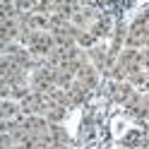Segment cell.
Listing matches in <instances>:
<instances>
[{"mask_svg":"<svg viewBox=\"0 0 149 149\" xmlns=\"http://www.w3.org/2000/svg\"><path fill=\"white\" fill-rule=\"evenodd\" d=\"M26 48H29V53L34 55V58L43 60V58H48V55L53 53V48H55V39H53L51 31H36V34L31 36V41L26 43Z\"/></svg>","mask_w":149,"mask_h":149,"instance_id":"obj_1","label":"cell"},{"mask_svg":"<svg viewBox=\"0 0 149 149\" xmlns=\"http://www.w3.org/2000/svg\"><path fill=\"white\" fill-rule=\"evenodd\" d=\"M89 60L91 65L99 70V74H111V70H113V65L118 58H113L106 48H101V46H94V48H89Z\"/></svg>","mask_w":149,"mask_h":149,"instance_id":"obj_2","label":"cell"},{"mask_svg":"<svg viewBox=\"0 0 149 149\" xmlns=\"http://www.w3.org/2000/svg\"><path fill=\"white\" fill-rule=\"evenodd\" d=\"M46 104H48V99H46V94H39V91H29L22 101H19V106H22V113L24 116H43V111H46Z\"/></svg>","mask_w":149,"mask_h":149,"instance_id":"obj_3","label":"cell"},{"mask_svg":"<svg viewBox=\"0 0 149 149\" xmlns=\"http://www.w3.org/2000/svg\"><path fill=\"white\" fill-rule=\"evenodd\" d=\"M99 17H101V15H99V10H96V7L91 5V3H87V5H82L79 10H77V15L72 17V22L77 24L82 31H89L91 26H94V22L99 19Z\"/></svg>","mask_w":149,"mask_h":149,"instance_id":"obj_4","label":"cell"},{"mask_svg":"<svg viewBox=\"0 0 149 149\" xmlns=\"http://www.w3.org/2000/svg\"><path fill=\"white\" fill-rule=\"evenodd\" d=\"M22 125L29 137H43L51 127V123L43 116H22Z\"/></svg>","mask_w":149,"mask_h":149,"instance_id":"obj_5","label":"cell"},{"mask_svg":"<svg viewBox=\"0 0 149 149\" xmlns=\"http://www.w3.org/2000/svg\"><path fill=\"white\" fill-rule=\"evenodd\" d=\"M118 65L125 70V74L135 72V70H142V60H139V51L137 48H125L118 53Z\"/></svg>","mask_w":149,"mask_h":149,"instance_id":"obj_6","label":"cell"},{"mask_svg":"<svg viewBox=\"0 0 149 149\" xmlns=\"http://www.w3.org/2000/svg\"><path fill=\"white\" fill-rule=\"evenodd\" d=\"M132 96H135V87L130 84V82H113V84H111V99H113L116 104L125 106Z\"/></svg>","mask_w":149,"mask_h":149,"instance_id":"obj_7","label":"cell"},{"mask_svg":"<svg viewBox=\"0 0 149 149\" xmlns=\"http://www.w3.org/2000/svg\"><path fill=\"white\" fill-rule=\"evenodd\" d=\"M74 79H79L82 84L89 87V89H96V87H99V70H96L91 63H87V65H82V68L77 70Z\"/></svg>","mask_w":149,"mask_h":149,"instance_id":"obj_8","label":"cell"},{"mask_svg":"<svg viewBox=\"0 0 149 149\" xmlns=\"http://www.w3.org/2000/svg\"><path fill=\"white\" fill-rule=\"evenodd\" d=\"M82 7L79 0H53V15H60L65 19H72Z\"/></svg>","mask_w":149,"mask_h":149,"instance_id":"obj_9","label":"cell"},{"mask_svg":"<svg viewBox=\"0 0 149 149\" xmlns=\"http://www.w3.org/2000/svg\"><path fill=\"white\" fill-rule=\"evenodd\" d=\"M89 91H91V89H89V87H84L79 79H74L72 84L68 87V94H70V99H72V104H74V106L84 104V101L89 99Z\"/></svg>","mask_w":149,"mask_h":149,"instance_id":"obj_10","label":"cell"},{"mask_svg":"<svg viewBox=\"0 0 149 149\" xmlns=\"http://www.w3.org/2000/svg\"><path fill=\"white\" fill-rule=\"evenodd\" d=\"M46 99H48V96H46ZM65 116H68V108L48 99V104H46V111H43V118L48 120V123H60Z\"/></svg>","mask_w":149,"mask_h":149,"instance_id":"obj_11","label":"cell"},{"mask_svg":"<svg viewBox=\"0 0 149 149\" xmlns=\"http://www.w3.org/2000/svg\"><path fill=\"white\" fill-rule=\"evenodd\" d=\"M17 118H22V106L10 99H3V104H0V120H17Z\"/></svg>","mask_w":149,"mask_h":149,"instance_id":"obj_12","label":"cell"},{"mask_svg":"<svg viewBox=\"0 0 149 149\" xmlns=\"http://www.w3.org/2000/svg\"><path fill=\"white\" fill-rule=\"evenodd\" d=\"M48 142L51 144H70V135H68V130L65 127H60L58 123H51V127H48Z\"/></svg>","mask_w":149,"mask_h":149,"instance_id":"obj_13","label":"cell"},{"mask_svg":"<svg viewBox=\"0 0 149 149\" xmlns=\"http://www.w3.org/2000/svg\"><path fill=\"white\" fill-rule=\"evenodd\" d=\"M147 135L144 132H139V130H132V132H127L125 139H123V144L125 147H132V149H144L147 147Z\"/></svg>","mask_w":149,"mask_h":149,"instance_id":"obj_14","label":"cell"},{"mask_svg":"<svg viewBox=\"0 0 149 149\" xmlns=\"http://www.w3.org/2000/svg\"><path fill=\"white\" fill-rule=\"evenodd\" d=\"M108 29H111V22H108V17H99V19L94 22V26H91V34H94L96 36V39H99V36H106L108 34Z\"/></svg>","mask_w":149,"mask_h":149,"instance_id":"obj_15","label":"cell"},{"mask_svg":"<svg viewBox=\"0 0 149 149\" xmlns=\"http://www.w3.org/2000/svg\"><path fill=\"white\" fill-rule=\"evenodd\" d=\"M17 5V12L24 15V12H34V0H15Z\"/></svg>","mask_w":149,"mask_h":149,"instance_id":"obj_16","label":"cell"},{"mask_svg":"<svg viewBox=\"0 0 149 149\" xmlns=\"http://www.w3.org/2000/svg\"><path fill=\"white\" fill-rule=\"evenodd\" d=\"M139 60H142V70H149V48L139 51Z\"/></svg>","mask_w":149,"mask_h":149,"instance_id":"obj_17","label":"cell"},{"mask_svg":"<svg viewBox=\"0 0 149 149\" xmlns=\"http://www.w3.org/2000/svg\"><path fill=\"white\" fill-rule=\"evenodd\" d=\"M147 74H149V70H147Z\"/></svg>","mask_w":149,"mask_h":149,"instance_id":"obj_18","label":"cell"}]
</instances>
